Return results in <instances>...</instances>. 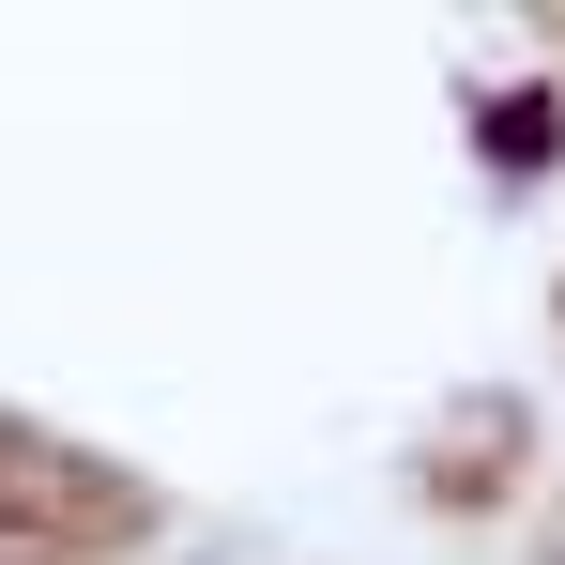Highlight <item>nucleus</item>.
<instances>
[{
    "label": "nucleus",
    "instance_id": "f257e3e1",
    "mask_svg": "<svg viewBox=\"0 0 565 565\" xmlns=\"http://www.w3.org/2000/svg\"><path fill=\"white\" fill-rule=\"evenodd\" d=\"M0 535H46V551H122V535H153V489L0 413Z\"/></svg>",
    "mask_w": 565,
    "mask_h": 565
}]
</instances>
